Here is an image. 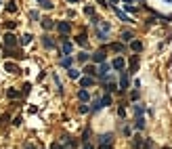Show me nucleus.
Segmentation results:
<instances>
[{"label": "nucleus", "mask_w": 172, "mask_h": 149, "mask_svg": "<svg viewBox=\"0 0 172 149\" xmlns=\"http://www.w3.org/2000/svg\"><path fill=\"white\" fill-rule=\"evenodd\" d=\"M109 30H111V25L101 19L99 25H97V38H99L101 42H107V34H109Z\"/></svg>", "instance_id": "1"}, {"label": "nucleus", "mask_w": 172, "mask_h": 149, "mask_svg": "<svg viewBox=\"0 0 172 149\" xmlns=\"http://www.w3.org/2000/svg\"><path fill=\"white\" fill-rule=\"evenodd\" d=\"M4 46H6V48H15V46H17V36L15 34H6L4 36Z\"/></svg>", "instance_id": "2"}, {"label": "nucleus", "mask_w": 172, "mask_h": 149, "mask_svg": "<svg viewBox=\"0 0 172 149\" xmlns=\"http://www.w3.org/2000/svg\"><path fill=\"white\" fill-rule=\"evenodd\" d=\"M55 27H57V30H59V32H61V34H63V36L71 32V25H69L67 21H59L57 25H55Z\"/></svg>", "instance_id": "3"}, {"label": "nucleus", "mask_w": 172, "mask_h": 149, "mask_svg": "<svg viewBox=\"0 0 172 149\" xmlns=\"http://www.w3.org/2000/svg\"><path fill=\"white\" fill-rule=\"evenodd\" d=\"M92 61H94V63H105V50H97V53L92 55Z\"/></svg>", "instance_id": "4"}, {"label": "nucleus", "mask_w": 172, "mask_h": 149, "mask_svg": "<svg viewBox=\"0 0 172 149\" xmlns=\"http://www.w3.org/2000/svg\"><path fill=\"white\" fill-rule=\"evenodd\" d=\"M128 88V74L126 71H122V76H120V91H124Z\"/></svg>", "instance_id": "5"}, {"label": "nucleus", "mask_w": 172, "mask_h": 149, "mask_svg": "<svg viewBox=\"0 0 172 149\" xmlns=\"http://www.w3.org/2000/svg\"><path fill=\"white\" fill-rule=\"evenodd\" d=\"M137 69H138V55H132V57H130V71L134 74Z\"/></svg>", "instance_id": "6"}, {"label": "nucleus", "mask_w": 172, "mask_h": 149, "mask_svg": "<svg viewBox=\"0 0 172 149\" xmlns=\"http://www.w3.org/2000/svg\"><path fill=\"white\" fill-rule=\"evenodd\" d=\"M71 63H74V59L69 57V55H65V57L59 61V65H61V67H71Z\"/></svg>", "instance_id": "7"}, {"label": "nucleus", "mask_w": 172, "mask_h": 149, "mask_svg": "<svg viewBox=\"0 0 172 149\" xmlns=\"http://www.w3.org/2000/svg\"><path fill=\"white\" fill-rule=\"evenodd\" d=\"M42 44H44L46 48H53V46H55V40H53L50 36H42Z\"/></svg>", "instance_id": "8"}, {"label": "nucleus", "mask_w": 172, "mask_h": 149, "mask_svg": "<svg viewBox=\"0 0 172 149\" xmlns=\"http://www.w3.org/2000/svg\"><path fill=\"white\" fill-rule=\"evenodd\" d=\"M55 25H57V23L53 21V19H42V27H44V30H53Z\"/></svg>", "instance_id": "9"}, {"label": "nucleus", "mask_w": 172, "mask_h": 149, "mask_svg": "<svg viewBox=\"0 0 172 149\" xmlns=\"http://www.w3.org/2000/svg\"><path fill=\"white\" fill-rule=\"evenodd\" d=\"M111 67H114V69H124V59H122V57H118L114 63H111Z\"/></svg>", "instance_id": "10"}, {"label": "nucleus", "mask_w": 172, "mask_h": 149, "mask_svg": "<svg viewBox=\"0 0 172 149\" xmlns=\"http://www.w3.org/2000/svg\"><path fill=\"white\" fill-rule=\"evenodd\" d=\"M130 48H132L134 53H138V50H143V42H138V40H132V42H130Z\"/></svg>", "instance_id": "11"}, {"label": "nucleus", "mask_w": 172, "mask_h": 149, "mask_svg": "<svg viewBox=\"0 0 172 149\" xmlns=\"http://www.w3.org/2000/svg\"><path fill=\"white\" fill-rule=\"evenodd\" d=\"M4 69H6V71H11V74H19V67H17L15 63H9V61H6V65H4Z\"/></svg>", "instance_id": "12"}, {"label": "nucleus", "mask_w": 172, "mask_h": 149, "mask_svg": "<svg viewBox=\"0 0 172 149\" xmlns=\"http://www.w3.org/2000/svg\"><path fill=\"white\" fill-rule=\"evenodd\" d=\"M107 74H109V65H107V63H101V67H99V76L105 78Z\"/></svg>", "instance_id": "13"}, {"label": "nucleus", "mask_w": 172, "mask_h": 149, "mask_svg": "<svg viewBox=\"0 0 172 149\" xmlns=\"http://www.w3.org/2000/svg\"><path fill=\"white\" fill-rule=\"evenodd\" d=\"M122 42H132V32L124 30V32H122Z\"/></svg>", "instance_id": "14"}, {"label": "nucleus", "mask_w": 172, "mask_h": 149, "mask_svg": "<svg viewBox=\"0 0 172 149\" xmlns=\"http://www.w3.org/2000/svg\"><path fill=\"white\" fill-rule=\"evenodd\" d=\"M111 141H114V135H103L101 137V145H111Z\"/></svg>", "instance_id": "15"}, {"label": "nucleus", "mask_w": 172, "mask_h": 149, "mask_svg": "<svg viewBox=\"0 0 172 149\" xmlns=\"http://www.w3.org/2000/svg\"><path fill=\"white\" fill-rule=\"evenodd\" d=\"M76 42L80 46H88V40H86V34H80L78 38H76Z\"/></svg>", "instance_id": "16"}, {"label": "nucleus", "mask_w": 172, "mask_h": 149, "mask_svg": "<svg viewBox=\"0 0 172 149\" xmlns=\"http://www.w3.org/2000/svg\"><path fill=\"white\" fill-rule=\"evenodd\" d=\"M114 11H115V15H118V17L122 19V21H126V23H128V21H132V19H130V17H126V15L120 11V9H115V6H114Z\"/></svg>", "instance_id": "17"}, {"label": "nucleus", "mask_w": 172, "mask_h": 149, "mask_svg": "<svg viewBox=\"0 0 172 149\" xmlns=\"http://www.w3.org/2000/svg\"><path fill=\"white\" fill-rule=\"evenodd\" d=\"M69 78H71V80H78V78H80V71L74 69V67H69Z\"/></svg>", "instance_id": "18"}, {"label": "nucleus", "mask_w": 172, "mask_h": 149, "mask_svg": "<svg viewBox=\"0 0 172 149\" xmlns=\"http://www.w3.org/2000/svg\"><path fill=\"white\" fill-rule=\"evenodd\" d=\"M32 38H34L32 34H23V36H21V44H23V46L30 44V42H32Z\"/></svg>", "instance_id": "19"}, {"label": "nucleus", "mask_w": 172, "mask_h": 149, "mask_svg": "<svg viewBox=\"0 0 172 149\" xmlns=\"http://www.w3.org/2000/svg\"><path fill=\"white\" fill-rule=\"evenodd\" d=\"M63 53H65V55L71 53V42H69V40H63Z\"/></svg>", "instance_id": "20"}, {"label": "nucleus", "mask_w": 172, "mask_h": 149, "mask_svg": "<svg viewBox=\"0 0 172 149\" xmlns=\"http://www.w3.org/2000/svg\"><path fill=\"white\" fill-rule=\"evenodd\" d=\"M80 84L84 86V88H86V86H92V78H90V76H86V78H82V80H80Z\"/></svg>", "instance_id": "21"}, {"label": "nucleus", "mask_w": 172, "mask_h": 149, "mask_svg": "<svg viewBox=\"0 0 172 149\" xmlns=\"http://www.w3.org/2000/svg\"><path fill=\"white\" fill-rule=\"evenodd\" d=\"M78 99H80V101H88V99H90V95H88L86 91H80V92H78Z\"/></svg>", "instance_id": "22"}, {"label": "nucleus", "mask_w": 172, "mask_h": 149, "mask_svg": "<svg viewBox=\"0 0 172 149\" xmlns=\"http://www.w3.org/2000/svg\"><path fill=\"white\" fill-rule=\"evenodd\" d=\"M134 126H137L138 130H143V128H145V120H143V118H137V120H134Z\"/></svg>", "instance_id": "23"}, {"label": "nucleus", "mask_w": 172, "mask_h": 149, "mask_svg": "<svg viewBox=\"0 0 172 149\" xmlns=\"http://www.w3.org/2000/svg\"><path fill=\"white\" fill-rule=\"evenodd\" d=\"M101 105H103V107H105V105H111V95H109V92L101 99Z\"/></svg>", "instance_id": "24"}, {"label": "nucleus", "mask_w": 172, "mask_h": 149, "mask_svg": "<svg viewBox=\"0 0 172 149\" xmlns=\"http://www.w3.org/2000/svg\"><path fill=\"white\" fill-rule=\"evenodd\" d=\"M84 71H86L88 76H94V74H97V67H94V65H86V67H84Z\"/></svg>", "instance_id": "25"}, {"label": "nucleus", "mask_w": 172, "mask_h": 149, "mask_svg": "<svg viewBox=\"0 0 172 149\" xmlns=\"http://www.w3.org/2000/svg\"><path fill=\"white\" fill-rule=\"evenodd\" d=\"M38 2H40L42 9H53V2H50V0H38Z\"/></svg>", "instance_id": "26"}, {"label": "nucleus", "mask_w": 172, "mask_h": 149, "mask_svg": "<svg viewBox=\"0 0 172 149\" xmlns=\"http://www.w3.org/2000/svg\"><path fill=\"white\" fill-rule=\"evenodd\" d=\"M6 95H9V99H17V97H19V92L15 91V88H9V91H6Z\"/></svg>", "instance_id": "27"}, {"label": "nucleus", "mask_w": 172, "mask_h": 149, "mask_svg": "<svg viewBox=\"0 0 172 149\" xmlns=\"http://www.w3.org/2000/svg\"><path fill=\"white\" fill-rule=\"evenodd\" d=\"M101 107H103V105H101V101H99V99H97V101H92V111H99Z\"/></svg>", "instance_id": "28"}, {"label": "nucleus", "mask_w": 172, "mask_h": 149, "mask_svg": "<svg viewBox=\"0 0 172 149\" xmlns=\"http://www.w3.org/2000/svg\"><path fill=\"white\" fill-rule=\"evenodd\" d=\"M145 111V107H141V105H134V114H137V118H141V114Z\"/></svg>", "instance_id": "29"}, {"label": "nucleus", "mask_w": 172, "mask_h": 149, "mask_svg": "<svg viewBox=\"0 0 172 149\" xmlns=\"http://www.w3.org/2000/svg\"><path fill=\"white\" fill-rule=\"evenodd\" d=\"M6 11H9V13H15V11H17V6H15V2H9V4H6Z\"/></svg>", "instance_id": "30"}, {"label": "nucleus", "mask_w": 172, "mask_h": 149, "mask_svg": "<svg viewBox=\"0 0 172 149\" xmlns=\"http://www.w3.org/2000/svg\"><path fill=\"white\" fill-rule=\"evenodd\" d=\"M78 61H82V63L88 61V53H80V55H78Z\"/></svg>", "instance_id": "31"}, {"label": "nucleus", "mask_w": 172, "mask_h": 149, "mask_svg": "<svg viewBox=\"0 0 172 149\" xmlns=\"http://www.w3.org/2000/svg\"><path fill=\"white\" fill-rule=\"evenodd\" d=\"M111 48L118 50V53H122V50H124V46H122V44H111Z\"/></svg>", "instance_id": "32"}, {"label": "nucleus", "mask_w": 172, "mask_h": 149, "mask_svg": "<svg viewBox=\"0 0 172 149\" xmlns=\"http://www.w3.org/2000/svg\"><path fill=\"white\" fill-rule=\"evenodd\" d=\"M84 13H86V15H94V6H86Z\"/></svg>", "instance_id": "33"}, {"label": "nucleus", "mask_w": 172, "mask_h": 149, "mask_svg": "<svg viewBox=\"0 0 172 149\" xmlns=\"http://www.w3.org/2000/svg\"><path fill=\"white\" fill-rule=\"evenodd\" d=\"M30 88H32V84H23V95H25V92H30Z\"/></svg>", "instance_id": "34"}, {"label": "nucleus", "mask_w": 172, "mask_h": 149, "mask_svg": "<svg viewBox=\"0 0 172 149\" xmlns=\"http://www.w3.org/2000/svg\"><path fill=\"white\" fill-rule=\"evenodd\" d=\"M88 111V105H80V114H86Z\"/></svg>", "instance_id": "35"}, {"label": "nucleus", "mask_w": 172, "mask_h": 149, "mask_svg": "<svg viewBox=\"0 0 172 149\" xmlns=\"http://www.w3.org/2000/svg\"><path fill=\"white\" fill-rule=\"evenodd\" d=\"M53 149H65L63 145H59V143H53Z\"/></svg>", "instance_id": "36"}, {"label": "nucleus", "mask_w": 172, "mask_h": 149, "mask_svg": "<svg viewBox=\"0 0 172 149\" xmlns=\"http://www.w3.org/2000/svg\"><path fill=\"white\" fill-rule=\"evenodd\" d=\"M82 149H92V145H90V143H86V145H84Z\"/></svg>", "instance_id": "37"}, {"label": "nucleus", "mask_w": 172, "mask_h": 149, "mask_svg": "<svg viewBox=\"0 0 172 149\" xmlns=\"http://www.w3.org/2000/svg\"><path fill=\"white\" fill-rule=\"evenodd\" d=\"M99 149H111V145H101Z\"/></svg>", "instance_id": "38"}, {"label": "nucleus", "mask_w": 172, "mask_h": 149, "mask_svg": "<svg viewBox=\"0 0 172 149\" xmlns=\"http://www.w3.org/2000/svg\"><path fill=\"white\" fill-rule=\"evenodd\" d=\"M97 2H99V4H107V2H105V0H97Z\"/></svg>", "instance_id": "39"}, {"label": "nucleus", "mask_w": 172, "mask_h": 149, "mask_svg": "<svg viewBox=\"0 0 172 149\" xmlns=\"http://www.w3.org/2000/svg\"><path fill=\"white\" fill-rule=\"evenodd\" d=\"M25 149H34V147H32V145H27V147H25Z\"/></svg>", "instance_id": "40"}, {"label": "nucleus", "mask_w": 172, "mask_h": 149, "mask_svg": "<svg viewBox=\"0 0 172 149\" xmlns=\"http://www.w3.org/2000/svg\"><path fill=\"white\" fill-rule=\"evenodd\" d=\"M67 2H78V0H67Z\"/></svg>", "instance_id": "41"}, {"label": "nucleus", "mask_w": 172, "mask_h": 149, "mask_svg": "<svg viewBox=\"0 0 172 149\" xmlns=\"http://www.w3.org/2000/svg\"><path fill=\"white\" fill-rule=\"evenodd\" d=\"M115 2H118V0H111V4H115Z\"/></svg>", "instance_id": "42"}, {"label": "nucleus", "mask_w": 172, "mask_h": 149, "mask_svg": "<svg viewBox=\"0 0 172 149\" xmlns=\"http://www.w3.org/2000/svg\"><path fill=\"white\" fill-rule=\"evenodd\" d=\"M164 149H168V147H164Z\"/></svg>", "instance_id": "43"}, {"label": "nucleus", "mask_w": 172, "mask_h": 149, "mask_svg": "<svg viewBox=\"0 0 172 149\" xmlns=\"http://www.w3.org/2000/svg\"><path fill=\"white\" fill-rule=\"evenodd\" d=\"M0 2H2V0H0Z\"/></svg>", "instance_id": "44"}]
</instances>
